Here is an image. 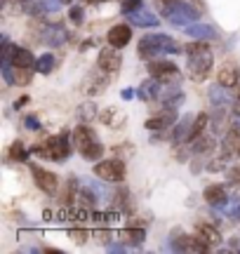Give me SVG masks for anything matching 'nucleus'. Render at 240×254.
Instances as JSON below:
<instances>
[{"instance_id":"1","label":"nucleus","mask_w":240,"mask_h":254,"mask_svg":"<svg viewBox=\"0 0 240 254\" xmlns=\"http://www.w3.org/2000/svg\"><path fill=\"white\" fill-rule=\"evenodd\" d=\"M186 57H188V78L195 82L207 80V75L214 66V55L207 40H193L186 45Z\"/></svg>"},{"instance_id":"2","label":"nucleus","mask_w":240,"mask_h":254,"mask_svg":"<svg viewBox=\"0 0 240 254\" xmlns=\"http://www.w3.org/2000/svg\"><path fill=\"white\" fill-rule=\"evenodd\" d=\"M137 55L151 62V59H158V57L165 55H179V45L165 33H151V36H144L139 40Z\"/></svg>"},{"instance_id":"3","label":"nucleus","mask_w":240,"mask_h":254,"mask_svg":"<svg viewBox=\"0 0 240 254\" xmlns=\"http://www.w3.org/2000/svg\"><path fill=\"white\" fill-rule=\"evenodd\" d=\"M160 2H163V14L172 26L186 28L188 24H195L200 19V9L188 0H160Z\"/></svg>"},{"instance_id":"4","label":"nucleus","mask_w":240,"mask_h":254,"mask_svg":"<svg viewBox=\"0 0 240 254\" xmlns=\"http://www.w3.org/2000/svg\"><path fill=\"white\" fill-rule=\"evenodd\" d=\"M31 151L38 155H43V158H47V160H66V158L71 155V151H73V146H68L66 134H57V136H50L45 144L33 146Z\"/></svg>"},{"instance_id":"5","label":"nucleus","mask_w":240,"mask_h":254,"mask_svg":"<svg viewBox=\"0 0 240 254\" xmlns=\"http://www.w3.org/2000/svg\"><path fill=\"white\" fill-rule=\"evenodd\" d=\"M94 174L104 179V182L109 184H118V182H125V163L118 160V158H109V160H99V163H94Z\"/></svg>"},{"instance_id":"6","label":"nucleus","mask_w":240,"mask_h":254,"mask_svg":"<svg viewBox=\"0 0 240 254\" xmlns=\"http://www.w3.org/2000/svg\"><path fill=\"white\" fill-rule=\"evenodd\" d=\"M28 170H31V177H33L36 186L43 190V193L55 195L57 190H59V177H57L55 172H50L45 167H38V165H28Z\"/></svg>"},{"instance_id":"7","label":"nucleus","mask_w":240,"mask_h":254,"mask_svg":"<svg viewBox=\"0 0 240 254\" xmlns=\"http://www.w3.org/2000/svg\"><path fill=\"white\" fill-rule=\"evenodd\" d=\"M120 66H122V57H120L118 47H104L102 52H99V59H97V68L102 73H109V75H116L120 71Z\"/></svg>"},{"instance_id":"8","label":"nucleus","mask_w":240,"mask_h":254,"mask_svg":"<svg viewBox=\"0 0 240 254\" xmlns=\"http://www.w3.org/2000/svg\"><path fill=\"white\" fill-rule=\"evenodd\" d=\"M148 75L151 78H158V80H170V78H179V66L170 59H151L148 62Z\"/></svg>"},{"instance_id":"9","label":"nucleus","mask_w":240,"mask_h":254,"mask_svg":"<svg viewBox=\"0 0 240 254\" xmlns=\"http://www.w3.org/2000/svg\"><path fill=\"white\" fill-rule=\"evenodd\" d=\"M177 123V111L175 109H165L156 113V116H151V118L144 123L148 132H158V129H170V127H175Z\"/></svg>"},{"instance_id":"10","label":"nucleus","mask_w":240,"mask_h":254,"mask_svg":"<svg viewBox=\"0 0 240 254\" xmlns=\"http://www.w3.org/2000/svg\"><path fill=\"white\" fill-rule=\"evenodd\" d=\"M106 40H109V45L118 47V50L127 47L129 40H132V26H129V24H116L113 28H109Z\"/></svg>"},{"instance_id":"11","label":"nucleus","mask_w":240,"mask_h":254,"mask_svg":"<svg viewBox=\"0 0 240 254\" xmlns=\"http://www.w3.org/2000/svg\"><path fill=\"white\" fill-rule=\"evenodd\" d=\"M200 243H205V245L210 247H217L219 243H222V233L217 231V226H212V224H205V221H198L195 224V233H193Z\"/></svg>"},{"instance_id":"12","label":"nucleus","mask_w":240,"mask_h":254,"mask_svg":"<svg viewBox=\"0 0 240 254\" xmlns=\"http://www.w3.org/2000/svg\"><path fill=\"white\" fill-rule=\"evenodd\" d=\"M71 139H73V148H75V151H78V153H83L87 146L97 141V134H94L92 127H87V125H75L73 132H71Z\"/></svg>"},{"instance_id":"13","label":"nucleus","mask_w":240,"mask_h":254,"mask_svg":"<svg viewBox=\"0 0 240 254\" xmlns=\"http://www.w3.org/2000/svg\"><path fill=\"white\" fill-rule=\"evenodd\" d=\"M172 250H177V252H210V247L205 245V243H200L195 236H179L177 240H172Z\"/></svg>"},{"instance_id":"14","label":"nucleus","mask_w":240,"mask_h":254,"mask_svg":"<svg viewBox=\"0 0 240 254\" xmlns=\"http://www.w3.org/2000/svg\"><path fill=\"white\" fill-rule=\"evenodd\" d=\"M125 17H127V21L132 26H141V28H151V26H158V24H160V19H158L151 9H144V7L134 9V12L125 14Z\"/></svg>"},{"instance_id":"15","label":"nucleus","mask_w":240,"mask_h":254,"mask_svg":"<svg viewBox=\"0 0 240 254\" xmlns=\"http://www.w3.org/2000/svg\"><path fill=\"white\" fill-rule=\"evenodd\" d=\"M238 80H240V71L236 64H224L222 68H219V73H217V82L224 85L226 90H233L238 85Z\"/></svg>"},{"instance_id":"16","label":"nucleus","mask_w":240,"mask_h":254,"mask_svg":"<svg viewBox=\"0 0 240 254\" xmlns=\"http://www.w3.org/2000/svg\"><path fill=\"white\" fill-rule=\"evenodd\" d=\"M224 158H240V129L238 127H231L226 136H224Z\"/></svg>"},{"instance_id":"17","label":"nucleus","mask_w":240,"mask_h":254,"mask_svg":"<svg viewBox=\"0 0 240 254\" xmlns=\"http://www.w3.org/2000/svg\"><path fill=\"white\" fill-rule=\"evenodd\" d=\"M186 33L193 38V40H217V38H219L217 28L210 26V24H200V21L188 24V26H186Z\"/></svg>"},{"instance_id":"18","label":"nucleus","mask_w":240,"mask_h":254,"mask_svg":"<svg viewBox=\"0 0 240 254\" xmlns=\"http://www.w3.org/2000/svg\"><path fill=\"white\" fill-rule=\"evenodd\" d=\"M203 198H205L207 205H212V207H222V205H226L229 193H226V189H224L222 184H210V186L203 190Z\"/></svg>"},{"instance_id":"19","label":"nucleus","mask_w":240,"mask_h":254,"mask_svg":"<svg viewBox=\"0 0 240 254\" xmlns=\"http://www.w3.org/2000/svg\"><path fill=\"white\" fill-rule=\"evenodd\" d=\"M191 125H193V120L188 118H181L177 120L175 127H172V141H175L177 146L179 144H188V134H191Z\"/></svg>"},{"instance_id":"20","label":"nucleus","mask_w":240,"mask_h":254,"mask_svg":"<svg viewBox=\"0 0 240 254\" xmlns=\"http://www.w3.org/2000/svg\"><path fill=\"white\" fill-rule=\"evenodd\" d=\"M160 104H163V109H179L184 104V92L179 87H172V90L165 87L160 92Z\"/></svg>"},{"instance_id":"21","label":"nucleus","mask_w":240,"mask_h":254,"mask_svg":"<svg viewBox=\"0 0 240 254\" xmlns=\"http://www.w3.org/2000/svg\"><path fill=\"white\" fill-rule=\"evenodd\" d=\"M40 40L47 43L50 47H57V45H61V43H66V31L59 24H52V26L45 28V33L40 36Z\"/></svg>"},{"instance_id":"22","label":"nucleus","mask_w":240,"mask_h":254,"mask_svg":"<svg viewBox=\"0 0 240 254\" xmlns=\"http://www.w3.org/2000/svg\"><path fill=\"white\" fill-rule=\"evenodd\" d=\"M118 238L125 243V245H141L144 240H146V231L144 228H122L118 233Z\"/></svg>"},{"instance_id":"23","label":"nucleus","mask_w":240,"mask_h":254,"mask_svg":"<svg viewBox=\"0 0 240 254\" xmlns=\"http://www.w3.org/2000/svg\"><path fill=\"white\" fill-rule=\"evenodd\" d=\"M160 92H163V87H160V80L158 78H151V80H146L141 87H139V97L144 101H151V99H160Z\"/></svg>"},{"instance_id":"24","label":"nucleus","mask_w":240,"mask_h":254,"mask_svg":"<svg viewBox=\"0 0 240 254\" xmlns=\"http://www.w3.org/2000/svg\"><path fill=\"white\" fill-rule=\"evenodd\" d=\"M210 125V116H207V111H203V113H198L193 118V125H191V134H188V144L193 141V139H198V136L205 132V127Z\"/></svg>"},{"instance_id":"25","label":"nucleus","mask_w":240,"mask_h":254,"mask_svg":"<svg viewBox=\"0 0 240 254\" xmlns=\"http://www.w3.org/2000/svg\"><path fill=\"white\" fill-rule=\"evenodd\" d=\"M80 155H83L87 163H99V160L104 158V146H102V141L97 139V141L87 146V148H85V151H83Z\"/></svg>"},{"instance_id":"26","label":"nucleus","mask_w":240,"mask_h":254,"mask_svg":"<svg viewBox=\"0 0 240 254\" xmlns=\"http://www.w3.org/2000/svg\"><path fill=\"white\" fill-rule=\"evenodd\" d=\"M55 55L52 52H45L43 57H38V64H36V71L38 73H43V75H47V73H52V68H55Z\"/></svg>"},{"instance_id":"27","label":"nucleus","mask_w":240,"mask_h":254,"mask_svg":"<svg viewBox=\"0 0 240 254\" xmlns=\"http://www.w3.org/2000/svg\"><path fill=\"white\" fill-rule=\"evenodd\" d=\"M191 146H193L195 153H205V151L210 153V151L214 148V139H212V136H203V134H200L198 139H193V141H191Z\"/></svg>"},{"instance_id":"28","label":"nucleus","mask_w":240,"mask_h":254,"mask_svg":"<svg viewBox=\"0 0 240 254\" xmlns=\"http://www.w3.org/2000/svg\"><path fill=\"white\" fill-rule=\"evenodd\" d=\"M9 158H12V160H26V158H28L26 146L21 144V141H14V144H12V148H9Z\"/></svg>"},{"instance_id":"29","label":"nucleus","mask_w":240,"mask_h":254,"mask_svg":"<svg viewBox=\"0 0 240 254\" xmlns=\"http://www.w3.org/2000/svg\"><path fill=\"white\" fill-rule=\"evenodd\" d=\"M31 82V68H14V85L24 87Z\"/></svg>"},{"instance_id":"30","label":"nucleus","mask_w":240,"mask_h":254,"mask_svg":"<svg viewBox=\"0 0 240 254\" xmlns=\"http://www.w3.org/2000/svg\"><path fill=\"white\" fill-rule=\"evenodd\" d=\"M68 19L73 21L75 26H80L85 21V12H83V7L80 5H71V9H68Z\"/></svg>"},{"instance_id":"31","label":"nucleus","mask_w":240,"mask_h":254,"mask_svg":"<svg viewBox=\"0 0 240 254\" xmlns=\"http://www.w3.org/2000/svg\"><path fill=\"white\" fill-rule=\"evenodd\" d=\"M68 238L75 240L78 245H83V243H87V231H83V228H68Z\"/></svg>"},{"instance_id":"32","label":"nucleus","mask_w":240,"mask_h":254,"mask_svg":"<svg viewBox=\"0 0 240 254\" xmlns=\"http://www.w3.org/2000/svg\"><path fill=\"white\" fill-rule=\"evenodd\" d=\"M139 7H144L141 0H122V5H120L122 14H129V12H134V9H139Z\"/></svg>"},{"instance_id":"33","label":"nucleus","mask_w":240,"mask_h":254,"mask_svg":"<svg viewBox=\"0 0 240 254\" xmlns=\"http://www.w3.org/2000/svg\"><path fill=\"white\" fill-rule=\"evenodd\" d=\"M78 113H80V118H83V120H90V118H94V116H97V109H94L92 104H83Z\"/></svg>"},{"instance_id":"34","label":"nucleus","mask_w":240,"mask_h":254,"mask_svg":"<svg viewBox=\"0 0 240 254\" xmlns=\"http://www.w3.org/2000/svg\"><path fill=\"white\" fill-rule=\"evenodd\" d=\"M24 125H26V129H40V120L36 118V116H26V120H24Z\"/></svg>"},{"instance_id":"35","label":"nucleus","mask_w":240,"mask_h":254,"mask_svg":"<svg viewBox=\"0 0 240 254\" xmlns=\"http://www.w3.org/2000/svg\"><path fill=\"white\" fill-rule=\"evenodd\" d=\"M229 179H231V184H238L240 186V165H236V167L229 170Z\"/></svg>"},{"instance_id":"36","label":"nucleus","mask_w":240,"mask_h":254,"mask_svg":"<svg viewBox=\"0 0 240 254\" xmlns=\"http://www.w3.org/2000/svg\"><path fill=\"white\" fill-rule=\"evenodd\" d=\"M139 92L137 90H132V87H127V90H122V99L127 101V99H132V97H137Z\"/></svg>"},{"instance_id":"37","label":"nucleus","mask_w":240,"mask_h":254,"mask_svg":"<svg viewBox=\"0 0 240 254\" xmlns=\"http://www.w3.org/2000/svg\"><path fill=\"white\" fill-rule=\"evenodd\" d=\"M233 90H236V92H233V97H236V101H240V85H236Z\"/></svg>"},{"instance_id":"38","label":"nucleus","mask_w":240,"mask_h":254,"mask_svg":"<svg viewBox=\"0 0 240 254\" xmlns=\"http://www.w3.org/2000/svg\"><path fill=\"white\" fill-rule=\"evenodd\" d=\"M61 2H66V5H71V2H73V0H61Z\"/></svg>"}]
</instances>
